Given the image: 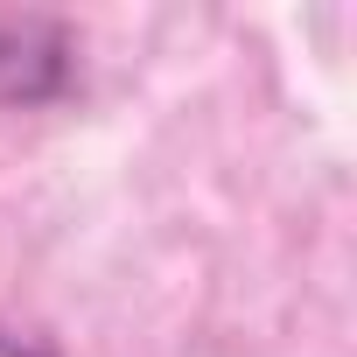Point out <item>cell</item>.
Returning a JSON list of instances; mask_svg holds the SVG:
<instances>
[{
	"mask_svg": "<svg viewBox=\"0 0 357 357\" xmlns=\"http://www.w3.org/2000/svg\"><path fill=\"white\" fill-rule=\"evenodd\" d=\"M77 70V43L63 22L22 15V22H0V105H43L70 84Z\"/></svg>",
	"mask_w": 357,
	"mask_h": 357,
	"instance_id": "1",
	"label": "cell"
},
{
	"mask_svg": "<svg viewBox=\"0 0 357 357\" xmlns=\"http://www.w3.org/2000/svg\"><path fill=\"white\" fill-rule=\"evenodd\" d=\"M0 357H50V350L29 343V336H15V329H0Z\"/></svg>",
	"mask_w": 357,
	"mask_h": 357,
	"instance_id": "2",
	"label": "cell"
}]
</instances>
